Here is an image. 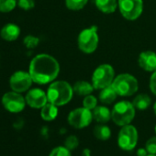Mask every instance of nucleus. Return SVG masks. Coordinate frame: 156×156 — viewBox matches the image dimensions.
I'll use <instances>...</instances> for the list:
<instances>
[{
  "label": "nucleus",
  "instance_id": "28",
  "mask_svg": "<svg viewBox=\"0 0 156 156\" xmlns=\"http://www.w3.org/2000/svg\"><path fill=\"white\" fill-rule=\"evenodd\" d=\"M145 149L150 154H156V136L150 138L145 143Z\"/></svg>",
  "mask_w": 156,
  "mask_h": 156
},
{
  "label": "nucleus",
  "instance_id": "31",
  "mask_svg": "<svg viewBox=\"0 0 156 156\" xmlns=\"http://www.w3.org/2000/svg\"><path fill=\"white\" fill-rule=\"evenodd\" d=\"M149 153L147 151V150L144 148H140L138 151H137V156H147Z\"/></svg>",
  "mask_w": 156,
  "mask_h": 156
},
{
  "label": "nucleus",
  "instance_id": "29",
  "mask_svg": "<svg viewBox=\"0 0 156 156\" xmlns=\"http://www.w3.org/2000/svg\"><path fill=\"white\" fill-rule=\"evenodd\" d=\"M18 6L23 10H30L35 7V0H18Z\"/></svg>",
  "mask_w": 156,
  "mask_h": 156
},
{
  "label": "nucleus",
  "instance_id": "14",
  "mask_svg": "<svg viewBox=\"0 0 156 156\" xmlns=\"http://www.w3.org/2000/svg\"><path fill=\"white\" fill-rule=\"evenodd\" d=\"M20 35V28L14 23L6 24L0 30V36L7 41H14Z\"/></svg>",
  "mask_w": 156,
  "mask_h": 156
},
{
  "label": "nucleus",
  "instance_id": "1",
  "mask_svg": "<svg viewBox=\"0 0 156 156\" xmlns=\"http://www.w3.org/2000/svg\"><path fill=\"white\" fill-rule=\"evenodd\" d=\"M29 73L34 83L47 85L52 83L60 73V64L51 55L41 53L36 55L30 62Z\"/></svg>",
  "mask_w": 156,
  "mask_h": 156
},
{
  "label": "nucleus",
  "instance_id": "17",
  "mask_svg": "<svg viewBox=\"0 0 156 156\" xmlns=\"http://www.w3.org/2000/svg\"><path fill=\"white\" fill-rule=\"evenodd\" d=\"M73 93L76 94L77 96L86 97V96L92 94L95 88L92 83L90 84L87 81H77L73 86Z\"/></svg>",
  "mask_w": 156,
  "mask_h": 156
},
{
  "label": "nucleus",
  "instance_id": "34",
  "mask_svg": "<svg viewBox=\"0 0 156 156\" xmlns=\"http://www.w3.org/2000/svg\"><path fill=\"white\" fill-rule=\"evenodd\" d=\"M154 131H155V134H156V125H155V127H154Z\"/></svg>",
  "mask_w": 156,
  "mask_h": 156
},
{
  "label": "nucleus",
  "instance_id": "16",
  "mask_svg": "<svg viewBox=\"0 0 156 156\" xmlns=\"http://www.w3.org/2000/svg\"><path fill=\"white\" fill-rule=\"evenodd\" d=\"M95 4L98 9L105 14L114 13L119 7L117 0H95Z\"/></svg>",
  "mask_w": 156,
  "mask_h": 156
},
{
  "label": "nucleus",
  "instance_id": "22",
  "mask_svg": "<svg viewBox=\"0 0 156 156\" xmlns=\"http://www.w3.org/2000/svg\"><path fill=\"white\" fill-rule=\"evenodd\" d=\"M88 2V0H65V6L68 9L78 11L83 9Z\"/></svg>",
  "mask_w": 156,
  "mask_h": 156
},
{
  "label": "nucleus",
  "instance_id": "11",
  "mask_svg": "<svg viewBox=\"0 0 156 156\" xmlns=\"http://www.w3.org/2000/svg\"><path fill=\"white\" fill-rule=\"evenodd\" d=\"M3 107L10 113H20L26 107L25 98L18 92L11 91L3 95L1 99Z\"/></svg>",
  "mask_w": 156,
  "mask_h": 156
},
{
  "label": "nucleus",
  "instance_id": "6",
  "mask_svg": "<svg viewBox=\"0 0 156 156\" xmlns=\"http://www.w3.org/2000/svg\"><path fill=\"white\" fill-rule=\"evenodd\" d=\"M115 77V70L113 66L108 63H103L95 69L91 82L95 89L101 90L111 86Z\"/></svg>",
  "mask_w": 156,
  "mask_h": 156
},
{
  "label": "nucleus",
  "instance_id": "24",
  "mask_svg": "<svg viewBox=\"0 0 156 156\" xmlns=\"http://www.w3.org/2000/svg\"><path fill=\"white\" fill-rule=\"evenodd\" d=\"M23 43L25 45V47L27 49H34L36 48L39 43H40V39L36 36H33V35H28L24 38L23 40Z\"/></svg>",
  "mask_w": 156,
  "mask_h": 156
},
{
  "label": "nucleus",
  "instance_id": "20",
  "mask_svg": "<svg viewBox=\"0 0 156 156\" xmlns=\"http://www.w3.org/2000/svg\"><path fill=\"white\" fill-rule=\"evenodd\" d=\"M132 104L134 108L138 110H145L147 109L151 104V98L146 95V94H139L136 96L132 101Z\"/></svg>",
  "mask_w": 156,
  "mask_h": 156
},
{
  "label": "nucleus",
  "instance_id": "26",
  "mask_svg": "<svg viewBox=\"0 0 156 156\" xmlns=\"http://www.w3.org/2000/svg\"><path fill=\"white\" fill-rule=\"evenodd\" d=\"M49 156H72V153L65 146H57L51 151Z\"/></svg>",
  "mask_w": 156,
  "mask_h": 156
},
{
  "label": "nucleus",
  "instance_id": "10",
  "mask_svg": "<svg viewBox=\"0 0 156 156\" xmlns=\"http://www.w3.org/2000/svg\"><path fill=\"white\" fill-rule=\"evenodd\" d=\"M33 83L32 78L29 72L17 71L9 78V87L12 91L23 93L29 91Z\"/></svg>",
  "mask_w": 156,
  "mask_h": 156
},
{
  "label": "nucleus",
  "instance_id": "32",
  "mask_svg": "<svg viewBox=\"0 0 156 156\" xmlns=\"http://www.w3.org/2000/svg\"><path fill=\"white\" fill-rule=\"evenodd\" d=\"M153 111H154V113H155V115H156V102H155L154 105H153Z\"/></svg>",
  "mask_w": 156,
  "mask_h": 156
},
{
  "label": "nucleus",
  "instance_id": "15",
  "mask_svg": "<svg viewBox=\"0 0 156 156\" xmlns=\"http://www.w3.org/2000/svg\"><path fill=\"white\" fill-rule=\"evenodd\" d=\"M93 119L98 123H107L111 119V111L105 106H97L93 110Z\"/></svg>",
  "mask_w": 156,
  "mask_h": 156
},
{
  "label": "nucleus",
  "instance_id": "12",
  "mask_svg": "<svg viewBox=\"0 0 156 156\" xmlns=\"http://www.w3.org/2000/svg\"><path fill=\"white\" fill-rule=\"evenodd\" d=\"M26 103L32 108H41L49 101L47 98V93H45L41 88H32L27 92L25 97Z\"/></svg>",
  "mask_w": 156,
  "mask_h": 156
},
{
  "label": "nucleus",
  "instance_id": "19",
  "mask_svg": "<svg viewBox=\"0 0 156 156\" xmlns=\"http://www.w3.org/2000/svg\"><path fill=\"white\" fill-rule=\"evenodd\" d=\"M117 97H118V94L115 91V89L112 87V86H109V87H107L101 89V91L99 93L100 102L103 104H106V105L112 104L116 100Z\"/></svg>",
  "mask_w": 156,
  "mask_h": 156
},
{
  "label": "nucleus",
  "instance_id": "33",
  "mask_svg": "<svg viewBox=\"0 0 156 156\" xmlns=\"http://www.w3.org/2000/svg\"><path fill=\"white\" fill-rule=\"evenodd\" d=\"M147 156H156V154H150V153H149Z\"/></svg>",
  "mask_w": 156,
  "mask_h": 156
},
{
  "label": "nucleus",
  "instance_id": "3",
  "mask_svg": "<svg viewBox=\"0 0 156 156\" xmlns=\"http://www.w3.org/2000/svg\"><path fill=\"white\" fill-rule=\"evenodd\" d=\"M135 113L136 108L132 102L122 100L116 103L113 107L111 110V119L116 125L123 127L131 123L135 118Z\"/></svg>",
  "mask_w": 156,
  "mask_h": 156
},
{
  "label": "nucleus",
  "instance_id": "18",
  "mask_svg": "<svg viewBox=\"0 0 156 156\" xmlns=\"http://www.w3.org/2000/svg\"><path fill=\"white\" fill-rule=\"evenodd\" d=\"M41 109V117L45 121H52L58 116V107L50 102H48Z\"/></svg>",
  "mask_w": 156,
  "mask_h": 156
},
{
  "label": "nucleus",
  "instance_id": "8",
  "mask_svg": "<svg viewBox=\"0 0 156 156\" xmlns=\"http://www.w3.org/2000/svg\"><path fill=\"white\" fill-rule=\"evenodd\" d=\"M119 9L121 16L128 20H136L143 11L142 0H119Z\"/></svg>",
  "mask_w": 156,
  "mask_h": 156
},
{
  "label": "nucleus",
  "instance_id": "2",
  "mask_svg": "<svg viewBox=\"0 0 156 156\" xmlns=\"http://www.w3.org/2000/svg\"><path fill=\"white\" fill-rule=\"evenodd\" d=\"M48 101L57 107L68 104L73 96V87L66 81H53L47 90Z\"/></svg>",
  "mask_w": 156,
  "mask_h": 156
},
{
  "label": "nucleus",
  "instance_id": "4",
  "mask_svg": "<svg viewBox=\"0 0 156 156\" xmlns=\"http://www.w3.org/2000/svg\"><path fill=\"white\" fill-rule=\"evenodd\" d=\"M111 86L119 97L133 96L139 89L138 80L129 73L119 74L115 77Z\"/></svg>",
  "mask_w": 156,
  "mask_h": 156
},
{
  "label": "nucleus",
  "instance_id": "23",
  "mask_svg": "<svg viewBox=\"0 0 156 156\" xmlns=\"http://www.w3.org/2000/svg\"><path fill=\"white\" fill-rule=\"evenodd\" d=\"M18 0H0V12L9 13L15 9Z\"/></svg>",
  "mask_w": 156,
  "mask_h": 156
},
{
  "label": "nucleus",
  "instance_id": "21",
  "mask_svg": "<svg viewBox=\"0 0 156 156\" xmlns=\"http://www.w3.org/2000/svg\"><path fill=\"white\" fill-rule=\"evenodd\" d=\"M94 136L100 140H108L111 136V129L108 126L99 123L94 128Z\"/></svg>",
  "mask_w": 156,
  "mask_h": 156
},
{
  "label": "nucleus",
  "instance_id": "7",
  "mask_svg": "<svg viewBox=\"0 0 156 156\" xmlns=\"http://www.w3.org/2000/svg\"><path fill=\"white\" fill-rule=\"evenodd\" d=\"M138 130L131 124L121 127L118 135V145L123 151H132L138 143Z\"/></svg>",
  "mask_w": 156,
  "mask_h": 156
},
{
  "label": "nucleus",
  "instance_id": "25",
  "mask_svg": "<svg viewBox=\"0 0 156 156\" xmlns=\"http://www.w3.org/2000/svg\"><path fill=\"white\" fill-rule=\"evenodd\" d=\"M98 106V99L95 96L93 95H88L86 96L84 100H83V107L89 109V110H93L96 107Z\"/></svg>",
  "mask_w": 156,
  "mask_h": 156
},
{
  "label": "nucleus",
  "instance_id": "9",
  "mask_svg": "<svg viewBox=\"0 0 156 156\" xmlns=\"http://www.w3.org/2000/svg\"><path fill=\"white\" fill-rule=\"evenodd\" d=\"M92 110H89L86 108H77L72 110L67 118L68 123L74 129H84L90 125L93 120Z\"/></svg>",
  "mask_w": 156,
  "mask_h": 156
},
{
  "label": "nucleus",
  "instance_id": "13",
  "mask_svg": "<svg viewBox=\"0 0 156 156\" xmlns=\"http://www.w3.org/2000/svg\"><path fill=\"white\" fill-rule=\"evenodd\" d=\"M138 64L142 70L153 73L156 71V53L152 51L140 52L138 58Z\"/></svg>",
  "mask_w": 156,
  "mask_h": 156
},
{
  "label": "nucleus",
  "instance_id": "27",
  "mask_svg": "<svg viewBox=\"0 0 156 156\" xmlns=\"http://www.w3.org/2000/svg\"><path fill=\"white\" fill-rule=\"evenodd\" d=\"M78 145H79V140H78V138L74 135L68 136L64 140V146L66 148H68L70 151L76 149L78 147Z\"/></svg>",
  "mask_w": 156,
  "mask_h": 156
},
{
  "label": "nucleus",
  "instance_id": "5",
  "mask_svg": "<svg viewBox=\"0 0 156 156\" xmlns=\"http://www.w3.org/2000/svg\"><path fill=\"white\" fill-rule=\"evenodd\" d=\"M99 37L98 33V27L92 26L83 30L77 38V44L79 50L87 54L93 53L98 46Z\"/></svg>",
  "mask_w": 156,
  "mask_h": 156
},
{
  "label": "nucleus",
  "instance_id": "30",
  "mask_svg": "<svg viewBox=\"0 0 156 156\" xmlns=\"http://www.w3.org/2000/svg\"><path fill=\"white\" fill-rule=\"evenodd\" d=\"M149 86H150V89H151V93L154 96H156V71H154L152 73V74L151 75Z\"/></svg>",
  "mask_w": 156,
  "mask_h": 156
}]
</instances>
